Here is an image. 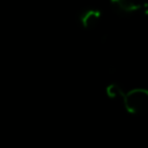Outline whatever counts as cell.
Returning <instances> with one entry per match:
<instances>
[{
    "mask_svg": "<svg viewBox=\"0 0 148 148\" xmlns=\"http://www.w3.org/2000/svg\"><path fill=\"white\" fill-rule=\"evenodd\" d=\"M102 13L98 9H87L80 16V23L84 29H92L101 20Z\"/></svg>",
    "mask_w": 148,
    "mask_h": 148,
    "instance_id": "3",
    "label": "cell"
},
{
    "mask_svg": "<svg viewBox=\"0 0 148 148\" xmlns=\"http://www.w3.org/2000/svg\"><path fill=\"white\" fill-rule=\"evenodd\" d=\"M123 89L116 84V83H111L106 87V95L110 97V98H116V97H121L123 95Z\"/></svg>",
    "mask_w": 148,
    "mask_h": 148,
    "instance_id": "4",
    "label": "cell"
},
{
    "mask_svg": "<svg viewBox=\"0 0 148 148\" xmlns=\"http://www.w3.org/2000/svg\"><path fill=\"white\" fill-rule=\"evenodd\" d=\"M112 9L119 15H131L135 12H139L143 5L135 0H110Z\"/></svg>",
    "mask_w": 148,
    "mask_h": 148,
    "instance_id": "2",
    "label": "cell"
},
{
    "mask_svg": "<svg viewBox=\"0 0 148 148\" xmlns=\"http://www.w3.org/2000/svg\"><path fill=\"white\" fill-rule=\"evenodd\" d=\"M121 99L128 113H141L147 109L148 90L145 88H134L127 92H123Z\"/></svg>",
    "mask_w": 148,
    "mask_h": 148,
    "instance_id": "1",
    "label": "cell"
}]
</instances>
